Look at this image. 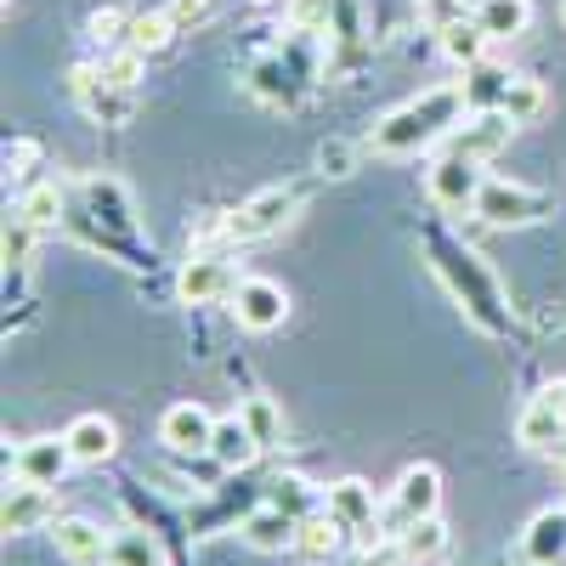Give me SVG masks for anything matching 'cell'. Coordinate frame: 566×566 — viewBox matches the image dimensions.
<instances>
[{
	"mask_svg": "<svg viewBox=\"0 0 566 566\" xmlns=\"http://www.w3.org/2000/svg\"><path fill=\"white\" fill-rule=\"evenodd\" d=\"M103 566H159V549H154V538L148 533H119L114 544H108V560Z\"/></svg>",
	"mask_w": 566,
	"mask_h": 566,
	"instance_id": "cell-30",
	"label": "cell"
},
{
	"mask_svg": "<svg viewBox=\"0 0 566 566\" xmlns=\"http://www.w3.org/2000/svg\"><path fill=\"white\" fill-rule=\"evenodd\" d=\"M239 419L250 424V437H255L261 448H277V442H283V413H277L272 397H244V402H239Z\"/></svg>",
	"mask_w": 566,
	"mask_h": 566,
	"instance_id": "cell-28",
	"label": "cell"
},
{
	"mask_svg": "<svg viewBox=\"0 0 566 566\" xmlns=\"http://www.w3.org/2000/svg\"><path fill=\"white\" fill-rule=\"evenodd\" d=\"M424 255H431V272L442 277V290L464 306V317L476 323L482 335H510V306H504L499 283H493V272L476 250L448 239L442 227H424Z\"/></svg>",
	"mask_w": 566,
	"mask_h": 566,
	"instance_id": "cell-1",
	"label": "cell"
},
{
	"mask_svg": "<svg viewBox=\"0 0 566 566\" xmlns=\"http://www.w3.org/2000/svg\"><path fill=\"white\" fill-rule=\"evenodd\" d=\"M142 52H130V45H119L114 57H103V69H97V80L103 85H114V91H136V80H142Z\"/></svg>",
	"mask_w": 566,
	"mask_h": 566,
	"instance_id": "cell-31",
	"label": "cell"
},
{
	"mask_svg": "<svg viewBox=\"0 0 566 566\" xmlns=\"http://www.w3.org/2000/svg\"><path fill=\"white\" fill-rule=\"evenodd\" d=\"M442 510V470L437 464H408L397 476V493H391V515L408 527L419 515H437Z\"/></svg>",
	"mask_w": 566,
	"mask_h": 566,
	"instance_id": "cell-10",
	"label": "cell"
},
{
	"mask_svg": "<svg viewBox=\"0 0 566 566\" xmlns=\"http://www.w3.org/2000/svg\"><path fill=\"white\" fill-rule=\"evenodd\" d=\"M57 515V499H52V488H34V482H18L12 493H7V510H0V527L7 533H34V527H45Z\"/></svg>",
	"mask_w": 566,
	"mask_h": 566,
	"instance_id": "cell-13",
	"label": "cell"
},
{
	"mask_svg": "<svg viewBox=\"0 0 566 566\" xmlns=\"http://www.w3.org/2000/svg\"><path fill=\"white\" fill-rule=\"evenodd\" d=\"M522 555L533 566H549V560H566V510H538L527 533H522Z\"/></svg>",
	"mask_w": 566,
	"mask_h": 566,
	"instance_id": "cell-18",
	"label": "cell"
},
{
	"mask_svg": "<svg viewBox=\"0 0 566 566\" xmlns=\"http://www.w3.org/2000/svg\"><path fill=\"white\" fill-rule=\"evenodd\" d=\"M261 453V442L250 437V424L232 413V419H216V437H210V459L221 464V470H244L250 459Z\"/></svg>",
	"mask_w": 566,
	"mask_h": 566,
	"instance_id": "cell-20",
	"label": "cell"
},
{
	"mask_svg": "<svg viewBox=\"0 0 566 566\" xmlns=\"http://www.w3.org/2000/svg\"><path fill=\"white\" fill-rule=\"evenodd\" d=\"M437 40H442V57H448L453 69H476V63L488 57V45H493V40L482 34V23H476V18H459V23H453V29H442Z\"/></svg>",
	"mask_w": 566,
	"mask_h": 566,
	"instance_id": "cell-24",
	"label": "cell"
},
{
	"mask_svg": "<svg viewBox=\"0 0 566 566\" xmlns=\"http://www.w3.org/2000/svg\"><path fill=\"white\" fill-rule=\"evenodd\" d=\"M328 515L346 527V533H368V527H380L374 522V488L368 482H357V476H346V482H335L328 488Z\"/></svg>",
	"mask_w": 566,
	"mask_h": 566,
	"instance_id": "cell-16",
	"label": "cell"
},
{
	"mask_svg": "<svg viewBox=\"0 0 566 566\" xmlns=\"http://www.w3.org/2000/svg\"><path fill=\"white\" fill-rule=\"evenodd\" d=\"M91 40H103V45H125L130 40V18L119 7H103V12H91Z\"/></svg>",
	"mask_w": 566,
	"mask_h": 566,
	"instance_id": "cell-34",
	"label": "cell"
},
{
	"mask_svg": "<svg viewBox=\"0 0 566 566\" xmlns=\"http://www.w3.org/2000/svg\"><path fill=\"white\" fill-rule=\"evenodd\" d=\"M165 12H170L176 34H193V29H205V23H210V12H216V7H210V0H170Z\"/></svg>",
	"mask_w": 566,
	"mask_h": 566,
	"instance_id": "cell-35",
	"label": "cell"
},
{
	"mask_svg": "<svg viewBox=\"0 0 566 566\" xmlns=\"http://www.w3.org/2000/svg\"><path fill=\"white\" fill-rule=\"evenodd\" d=\"M295 527H301L295 515H283V510L266 504V499L244 515V538H250L255 549H283V544H295Z\"/></svg>",
	"mask_w": 566,
	"mask_h": 566,
	"instance_id": "cell-21",
	"label": "cell"
},
{
	"mask_svg": "<svg viewBox=\"0 0 566 566\" xmlns=\"http://www.w3.org/2000/svg\"><path fill=\"white\" fill-rule=\"evenodd\" d=\"M272 493H266V504H277L283 515H295V522H301V515H312V488L301 482V476H277V482H266Z\"/></svg>",
	"mask_w": 566,
	"mask_h": 566,
	"instance_id": "cell-32",
	"label": "cell"
},
{
	"mask_svg": "<svg viewBox=\"0 0 566 566\" xmlns=\"http://www.w3.org/2000/svg\"><path fill=\"white\" fill-rule=\"evenodd\" d=\"M459 7H464V12H470V18H476V12H482V7H488V0H459Z\"/></svg>",
	"mask_w": 566,
	"mask_h": 566,
	"instance_id": "cell-39",
	"label": "cell"
},
{
	"mask_svg": "<svg viewBox=\"0 0 566 566\" xmlns=\"http://www.w3.org/2000/svg\"><path fill=\"white\" fill-rule=\"evenodd\" d=\"M419 18H424V29L431 34H442V29H453L459 18H470L459 0H419Z\"/></svg>",
	"mask_w": 566,
	"mask_h": 566,
	"instance_id": "cell-37",
	"label": "cell"
},
{
	"mask_svg": "<svg viewBox=\"0 0 566 566\" xmlns=\"http://www.w3.org/2000/svg\"><path fill=\"white\" fill-rule=\"evenodd\" d=\"M515 442L522 448H560L566 442V408H555L549 397H533L527 408H522V419H515Z\"/></svg>",
	"mask_w": 566,
	"mask_h": 566,
	"instance_id": "cell-15",
	"label": "cell"
},
{
	"mask_svg": "<svg viewBox=\"0 0 566 566\" xmlns=\"http://www.w3.org/2000/svg\"><path fill=\"white\" fill-rule=\"evenodd\" d=\"M504 114H510L515 125H538V119L549 114V91H544V80L515 74V80H510V91H504Z\"/></svg>",
	"mask_w": 566,
	"mask_h": 566,
	"instance_id": "cell-26",
	"label": "cell"
},
{
	"mask_svg": "<svg viewBox=\"0 0 566 566\" xmlns=\"http://www.w3.org/2000/svg\"><path fill=\"white\" fill-rule=\"evenodd\" d=\"M340 522L335 515H301V527H295V549L306 555V560H335V549H340Z\"/></svg>",
	"mask_w": 566,
	"mask_h": 566,
	"instance_id": "cell-25",
	"label": "cell"
},
{
	"mask_svg": "<svg viewBox=\"0 0 566 566\" xmlns=\"http://www.w3.org/2000/svg\"><path fill=\"white\" fill-rule=\"evenodd\" d=\"M255 7H272V0H255Z\"/></svg>",
	"mask_w": 566,
	"mask_h": 566,
	"instance_id": "cell-40",
	"label": "cell"
},
{
	"mask_svg": "<svg viewBox=\"0 0 566 566\" xmlns=\"http://www.w3.org/2000/svg\"><path fill=\"white\" fill-rule=\"evenodd\" d=\"M295 210H301V187H261L255 199H244L239 210H227V244L272 239V232L290 227Z\"/></svg>",
	"mask_w": 566,
	"mask_h": 566,
	"instance_id": "cell-3",
	"label": "cell"
},
{
	"mask_svg": "<svg viewBox=\"0 0 566 566\" xmlns=\"http://www.w3.org/2000/svg\"><path fill=\"white\" fill-rule=\"evenodd\" d=\"M29 250H34V227L12 216L7 232H0V255H7V266H29Z\"/></svg>",
	"mask_w": 566,
	"mask_h": 566,
	"instance_id": "cell-33",
	"label": "cell"
},
{
	"mask_svg": "<svg viewBox=\"0 0 566 566\" xmlns=\"http://www.w3.org/2000/svg\"><path fill=\"white\" fill-rule=\"evenodd\" d=\"M63 437H69L74 464H108V459H114V448H119L114 419H103V413H80Z\"/></svg>",
	"mask_w": 566,
	"mask_h": 566,
	"instance_id": "cell-14",
	"label": "cell"
},
{
	"mask_svg": "<svg viewBox=\"0 0 566 566\" xmlns=\"http://www.w3.org/2000/svg\"><path fill=\"white\" fill-rule=\"evenodd\" d=\"M363 566H408V555H402V544H397V538H386V544L363 549Z\"/></svg>",
	"mask_w": 566,
	"mask_h": 566,
	"instance_id": "cell-38",
	"label": "cell"
},
{
	"mask_svg": "<svg viewBox=\"0 0 566 566\" xmlns=\"http://www.w3.org/2000/svg\"><path fill=\"white\" fill-rule=\"evenodd\" d=\"M232 290H239V266H232L227 250H193L176 277L181 306H216V301H232Z\"/></svg>",
	"mask_w": 566,
	"mask_h": 566,
	"instance_id": "cell-5",
	"label": "cell"
},
{
	"mask_svg": "<svg viewBox=\"0 0 566 566\" xmlns=\"http://www.w3.org/2000/svg\"><path fill=\"white\" fill-rule=\"evenodd\" d=\"M80 205H85V216L97 221V227L119 232V239H136V210H130L125 181H114V176H85V181H80Z\"/></svg>",
	"mask_w": 566,
	"mask_h": 566,
	"instance_id": "cell-9",
	"label": "cell"
},
{
	"mask_svg": "<svg viewBox=\"0 0 566 566\" xmlns=\"http://www.w3.org/2000/svg\"><path fill=\"white\" fill-rule=\"evenodd\" d=\"M232 317H239V328H250V335H272V328H283V317H290V290H283L277 277H239Z\"/></svg>",
	"mask_w": 566,
	"mask_h": 566,
	"instance_id": "cell-7",
	"label": "cell"
},
{
	"mask_svg": "<svg viewBox=\"0 0 566 566\" xmlns=\"http://www.w3.org/2000/svg\"><path fill=\"white\" fill-rule=\"evenodd\" d=\"M549 566H566V560H549Z\"/></svg>",
	"mask_w": 566,
	"mask_h": 566,
	"instance_id": "cell-41",
	"label": "cell"
},
{
	"mask_svg": "<svg viewBox=\"0 0 566 566\" xmlns=\"http://www.w3.org/2000/svg\"><path fill=\"white\" fill-rule=\"evenodd\" d=\"M482 181H488V170H482L476 159L437 154V159H431V170H424V193H431V205H437V210L464 216V210H476V199H482Z\"/></svg>",
	"mask_w": 566,
	"mask_h": 566,
	"instance_id": "cell-4",
	"label": "cell"
},
{
	"mask_svg": "<svg viewBox=\"0 0 566 566\" xmlns=\"http://www.w3.org/2000/svg\"><path fill=\"white\" fill-rule=\"evenodd\" d=\"M69 464H74L69 437H34V442H23V448H18L12 476H18V482H34V488H57Z\"/></svg>",
	"mask_w": 566,
	"mask_h": 566,
	"instance_id": "cell-11",
	"label": "cell"
},
{
	"mask_svg": "<svg viewBox=\"0 0 566 566\" xmlns=\"http://www.w3.org/2000/svg\"><path fill=\"white\" fill-rule=\"evenodd\" d=\"M18 221H29L34 232L57 227V221H63V187H57V181H40V187H29L23 205H18Z\"/></svg>",
	"mask_w": 566,
	"mask_h": 566,
	"instance_id": "cell-27",
	"label": "cell"
},
{
	"mask_svg": "<svg viewBox=\"0 0 566 566\" xmlns=\"http://www.w3.org/2000/svg\"><path fill=\"white\" fill-rule=\"evenodd\" d=\"M510 114L504 108H482V114H464L448 136H442V154H459V159H476V165H488L504 142H510Z\"/></svg>",
	"mask_w": 566,
	"mask_h": 566,
	"instance_id": "cell-8",
	"label": "cell"
},
{
	"mask_svg": "<svg viewBox=\"0 0 566 566\" xmlns=\"http://www.w3.org/2000/svg\"><path fill=\"white\" fill-rule=\"evenodd\" d=\"M464 91L459 80L448 85H431V91H419V97H408L402 108H391L380 125L368 130V148L380 154V159H408V154H424V148H442V136L464 119Z\"/></svg>",
	"mask_w": 566,
	"mask_h": 566,
	"instance_id": "cell-2",
	"label": "cell"
},
{
	"mask_svg": "<svg viewBox=\"0 0 566 566\" xmlns=\"http://www.w3.org/2000/svg\"><path fill=\"white\" fill-rule=\"evenodd\" d=\"M397 544H402L408 566H431V560L448 555V527L437 522V515H419V522H408V527L397 533Z\"/></svg>",
	"mask_w": 566,
	"mask_h": 566,
	"instance_id": "cell-22",
	"label": "cell"
},
{
	"mask_svg": "<svg viewBox=\"0 0 566 566\" xmlns=\"http://www.w3.org/2000/svg\"><path fill=\"white\" fill-rule=\"evenodd\" d=\"M476 23L488 40H522L533 29V0H488L476 12Z\"/></svg>",
	"mask_w": 566,
	"mask_h": 566,
	"instance_id": "cell-23",
	"label": "cell"
},
{
	"mask_svg": "<svg viewBox=\"0 0 566 566\" xmlns=\"http://www.w3.org/2000/svg\"><path fill=\"white\" fill-rule=\"evenodd\" d=\"M544 210H549V199L538 193V187L488 176L482 181V199H476V210H470V216L488 221V227H533V221H544Z\"/></svg>",
	"mask_w": 566,
	"mask_h": 566,
	"instance_id": "cell-6",
	"label": "cell"
},
{
	"mask_svg": "<svg viewBox=\"0 0 566 566\" xmlns=\"http://www.w3.org/2000/svg\"><path fill=\"white\" fill-rule=\"evenodd\" d=\"M317 165H323V176H352L357 170V148H352V142H323V148H317Z\"/></svg>",
	"mask_w": 566,
	"mask_h": 566,
	"instance_id": "cell-36",
	"label": "cell"
},
{
	"mask_svg": "<svg viewBox=\"0 0 566 566\" xmlns=\"http://www.w3.org/2000/svg\"><path fill=\"white\" fill-rule=\"evenodd\" d=\"M176 40V23H170V12H142V18H130V52H142V57H154V52H165V45Z\"/></svg>",
	"mask_w": 566,
	"mask_h": 566,
	"instance_id": "cell-29",
	"label": "cell"
},
{
	"mask_svg": "<svg viewBox=\"0 0 566 566\" xmlns=\"http://www.w3.org/2000/svg\"><path fill=\"white\" fill-rule=\"evenodd\" d=\"M510 69H499V63H476V69H464V80H459V91H464V108L470 114H482V108H504V91H510Z\"/></svg>",
	"mask_w": 566,
	"mask_h": 566,
	"instance_id": "cell-19",
	"label": "cell"
},
{
	"mask_svg": "<svg viewBox=\"0 0 566 566\" xmlns=\"http://www.w3.org/2000/svg\"><path fill=\"white\" fill-rule=\"evenodd\" d=\"M210 437H216V419L210 408L199 402H176L165 419H159V442L170 453H210Z\"/></svg>",
	"mask_w": 566,
	"mask_h": 566,
	"instance_id": "cell-12",
	"label": "cell"
},
{
	"mask_svg": "<svg viewBox=\"0 0 566 566\" xmlns=\"http://www.w3.org/2000/svg\"><path fill=\"white\" fill-rule=\"evenodd\" d=\"M57 549L74 560V566H103L108 560V544L114 538H103V527L97 522H85V515H69V522H57Z\"/></svg>",
	"mask_w": 566,
	"mask_h": 566,
	"instance_id": "cell-17",
	"label": "cell"
}]
</instances>
